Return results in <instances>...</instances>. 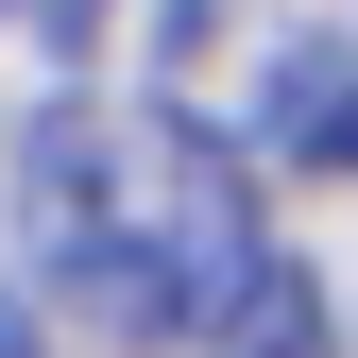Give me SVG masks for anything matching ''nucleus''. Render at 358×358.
<instances>
[{
    "label": "nucleus",
    "mask_w": 358,
    "mask_h": 358,
    "mask_svg": "<svg viewBox=\"0 0 358 358\" xmlns=\"http://www.w3.org/2000/svg\"><path fill=\"white\" fill-rule=\"evenodd\" d=\"M0 358H34V341H0Z\"/></svg>",
    "instance_id": "423d86ee"
},
{
    "label": "nucleus",
    "mask_w": 358,
    "mask_h": 358,
    "mask_svg": "<svg viewBox=\"0 0 358 358\" xmlns=\"http://www.w3.org/2000/svg\"><path fill=\"white\" fill-rule=\"evenodd\" d=\"M34 34H52V52H85V34H103V0H34Z\"/></svg>",
    "instance_id": "39448f33"
},
{
    "label": "nucleus",
    "mask_w": 358,
    "mask_h": 358,
    "mask_svg": "<svg viewBox=\"0 0 358 358\" xmlns=\"http://www.w3.org/2000/svg\"><path fill=\"white\" fill-rule=\"evenodd\" d=\"M34 256L103 307V324L137 341H205V307L256 273V205H239V137H205V120H52L34 137Z\"/></svg>",
    "instance_id": "f257e3e1"
},
{
    "label": "nucleus",
    "mask_w": 358,
    "mask_h": 358,
    "mask_svg": "<svg viewBox=\"0 0 358 358\" xmlns=\"http://www.w3.org/2000/svg\"><path fill=\"white\" fill-rule=\"evenodd\" d=\"M154 69H171V120L307 154V120H324V85H341V0H171Z\"/></svg>",
    "instance_id": "f03ea898"
},
{
    "label": "nucleus",
    "mask_w": 358,
    "mask_h": 358,
    "mask_svg": "<svg viewBox=\"0 0 358 358\" xmlns=\"http://www.w3.org/2000/svg\"><path fill=\"white\" fill-rule=\"evenodd\" d=\"M205 358H341V341H324V290H307L290 256H256V273L205 307Z\"/></svg>",
    "instance_id": "7ed1b4c3"
},
{
    "label": "nucleus",
    "mask_w": 358,
    "mask_h": 358,
    "mask_svg": "<svg viewBox=\"0 0 358 358\" xmlns=\"http://www.w3.org/2000/svg\"><path fill=\"white\" fill-rule=\"evenodd\" d=\"M307 154H324V171H358V34H341V85H324V120H307Z\"/></svg>",
    "instance_id": "20e7f679"
}]
</instances>
